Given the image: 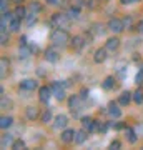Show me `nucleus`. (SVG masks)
I'll use <instances>...</instances> for the list:
<instances>
[{"label": "nucleus", "instance_id": "nucleus-39", "mask_svg": "<svg viewBox=\"0 0 143 150\" xmlns=\"http://www.w3.org/2000/svg\"><path fill=\"white\" fill-rule=\"evenodd\" d=\"M106 129H108L106 125H98V132H101V134H105V132H106Z\"/></svg>", "mask_w": 143, "mask_h": 150}, {"label": "nucleus", "instance_id": "nucleus-29", "mask_svg": "<svg viewBox=\"0 0 143 150\" xmlns=\"http://www.w3.org/2000/svg\"><path fill=\"white\" fill-rule=\"evenodd\" d=\"M27 25H28V27H32L33 23H35V22H37V17H35V13H30V15H27Z\"/></svg>", "mask_w": 143, "mask_h": 150}, {"label": "nucleus", "instance_id": "nucleus-22", "mask_svg": "<svg viewBox=\"0 0 143 150\" xmlns=\"http://www.w3.org/2000/svg\"><path fill=\"white\" fill-rule=\"evenodd\" d=\"M28 55H30V48H27L25 45H22L20 50H18V57H20V59H27Z\"/></svg>", "mask_w": 143, "mask_h": 150}, {"label": "nucleus", "instance_id": "nucleus-40", "mask_svg": "<svg viewBox=\"0 0 143 150\" xmlns=\"http://www.w3.org/2000/svg\"><path fill=\"white\" fill-rule=\"evenodd\" d=\"M80 97H82V98H87V97H88V90H85V88H83V90H82V95H80Z\"/></svg>", "mask_w": 143, "mask_h": 150}, {"label": "nucleus", "instance_id": "nucleus-5", "mask_svg": "<svg viewBox=\"0 0 143 150\" xmlns=\"http://www.w3.org/2000/svg\"><path fill=\"white\" fill-rule=\"evenodd\" d=\"M52 88H50V87H42V88H40V90H38V93H40V95H38V98H40V102H43V103H47L48 100H50V97H52Z\"/></svg>", "mask_w": 143, "mask_h": 150}, {"label": "nucleus", "instance_id": "nucleus-23", "mask_svg": "<svg viewBox=\"0 0 143 150\" xmlns=\"http://www.w3.org/2000/svg\"><path fill=\"white\" fill-rule=\"evenodd\" d=\"M25 7H22V5H18V7H17V8H15V12H13V13H15V17H18V18H23V17H27L25 15Z\"/></svg>", "mask_w": 143, "mask_h": 150}, {"label": "nucleus", "instance_id": "nucleus-6", "mask_svg": "<svg viewBox=\"0 0 143 150\" xmlns=\"http://www.w3.org/2000/svg\"><path fill=\"white\" fill-rule=\"evenodd\" d=\"M75 135H77V132H75L73 129H67V130L62 132V140H63L65 144H70V142L75 140Z\"/></svg>", "mask_w": 143, "mask_h": 150}, {"label": "nucleus", "instance_id": "nucleus-24", "mask_svg": "<svg viewBox=\"0 0 143 150\" xmlns=\"http://www.w3.org/2000/svg\"><path fill=\"white\" fill-rule=\"evenodd\" d=\"M133 100L137 103H142L143 102V92L142 90H137L135 93H133Z\"/></svg>", "mask_w": 143, "mask_h": 150}, {"label": "nucleus", "instance_id": "nucleus-35", "mask_svg": "<svg viewBox=\"0 0 143 150\" xmlns=\"http://www.w3.org/2000/svg\"><path fill=\"white\" fill-rule=\"evenodd\" d=\"M5 107H12V102L8 98H5V97H2V108H5Z\"/></svg>", "mask_w": 143, "mask_h": 150}, {"label": "nucleus", "instance_id": "nucleus-25", "mask_svg": "<svg viewBox=\"0 0 143 150\" xmlns=\"http://www.w3.org/2000/svg\"><path fill=\"white\" fill-rule=\"evenodd\" d=\"M50 120H52V112H50V110H45V112L42 113V122L43 123H48Z\"/></svg>", "mask_w": 143, "mask_h": 150}, {"label": "nucleus", "instance_id": "nucleus-34", "mask_svg": "<svg viewBox=\"0 0 143 150\" xmlns=\"http://www.w3.org/2000/svg\"><path fill=\"white\" fill-rule=\"evenodd\" d=\"M120 147H122V144H120L118 140H113V142L110 144V149H111V150H118Z\"/></svg>", "mask_w": 143, "mask_h": 150}, {"label": "nucleus", "instance_id": "nucleus-46", "mask_svg": "<svg viewBox=\"0 0 143 150\" xmlns=\"http://www.w3.org/2000/svg\"><path fill=\"white\" fill-rule=\"evenodd\" d=\"M48 4H57V0H47Z\"/></svg>", "mask_w": 143, "mask_h": 150}, {"label": "nucleus", "instance_id": "nucleus-13", "mask_svg": "<svg viewBox=\"0 0 143 150\" xmlns=\"http://www.w3.org/2000/svg\"><path fill=\"white\" fill-rule=\"evenodd\" d=\"M45 59L53 64V62H57V60H58V55H57V52H55L53 48H48L47 52H45Z\"/></svg>", "mask_w": 143, "mask_h": 150}, {"label": "nucleus", "instance_id": "nucleus-12", "mask_svg": "<svg viewBox=\"0 0 143 150\" xmlns=\"http://www.w3.org/2000/svg\"><path fill=\"white\" fill-rule=\"evenodd\" d=\"M105 59H106V48H98L95 52V62L97 64H101Z\"/></svg>", "mask_w": 143, "mask_h": 150}, {"label": "nucleus", "instance_id": "nucleus-7", "mask_svg": "<svg viewBox=\"0 0 143 150\" xmlns=\"http://www.w3.org/2000/svg\"><path fill=\"white\" fill-rule=\"evenodd\" d=\"M118 47H120V40H118L117 37H111V38H108V40H106V45H105L106 50H110V52H115Z\"/></svg>", "mask_w": 143, "mask_h": 150}, {"label": "nucleus", "instance_id": "nucleus-9", "mask_svg": "<svg viewBox=\"0 0 143 150\" xmlns=\"http://www.w3.org/2000/svg\"><path fill=\"white\" fill-rule=\"evenodd\" d=\"M20 88H23V90H33V88H37V82L32 80V79H27V80L20 82Z\"/></svg>", "mask_w": 143, "mask_h": 150}, {"label": "nucleus", "instance_id": "nucleus-27", "mask_svg": "<svg viewBox=\"0 0 143 150\" xmlns=\"http://www.w3.org/2000/svg\"><path fill=\"white\" fill-rule=\"evenodd\" d=\"M12 147L15 150H22V149H25V142H23V140H15V142L12 144Z\"/></svg>", "mask_w": 143, "mask_h": 150}, {"label": "nucleus", "instance_id": "nucleus-3", "mask_svg": "<svg viewBox=\"0 0 143 150\" xmlns=\"http://www.w3.org/2000/svg\"><path fill=\"white\" fill-rule=\"evenodd\" d=\"M123 28H125V23L120 18H110V22H108V30H111L113 33H120Z\"/></svg>", "mask_w": 143, "mask_h": 150}, {"label": "nucleus", "instance_id": "nucleus-20", "mask_svg": "<svg viewBox=\"0 0 143 150\" xmlns=\"http://www.w3.org/2000/svg\"><path fill=\"white\" fill-rule=\"evenodd\" d=\"M27 117L30 118V120H33V118L38 117V110L35 107H28L27 108Z\"/></svg>", "mask_w": 143, "mask_h": 150}, {"label": "nucleus", "instance_id": "nucleus-2", "mask_svg": "<svg viewBox=\"0 0 143 150\" xmlns=\"http://www.w3.org/2000/svg\"><path fill=\"white\" fill-rule=\"evenodd\" d=\"M52 20L58 28H68L70 27V15H65V13H55Z\"/></svg>", "mask_w": 143, "mask_h": 150}, {"label": "nucleus", "instance_id": "nucleus-14", "mask_svg": "<svg viewBox=\"0 0 143 150\" xmlns=\"http://www.w3.org/2000/svg\"><path fill=\"white\" fill-rule=\"evenodd\" d=\"M130 100H132V93L130 92H123L122 95H120V98H118V102L122 103V105H128Z\"/></svg>", "mask_w": 143, "mask_h": 150}, {"label": "nucleus", "instance_id": "nucleus-8", "mask_svg": "<svg viewBox=\"0 0 143 150\" xmlns=\"http://www.w3.org/2000/svg\"><path fill=\"white\" fill-rule=\"evenodd\" d=\"M70 108L72 110H80V107H82V97L80 95H73V97H70Z\"/></svg>", "mask_w": 143, "mask_h": 150}, {"label": "nucleus", "instance_id": "nucleus-4", "mask_svg": "<svg viewBox=\"0 0 143 150\" xmlns=\"http://www.w3.org/2000/svg\"><path fill=\"white\" fill-rule=\"evenodd\" d=\"M52 90H53V95L57 97L58 100H63L65 98V87H63V83L55 82V83L52 85Z\"/></svg>", "mask_w": 143, "mask_h": 150}, {"label": "nucleus", "instance_id": "nucleus-17", "mask_svg": "<svg viewBox=\"0 0 143 150\" xmlns=\"http://www.w3.org/2000/svg\"><path fill=\"white\" fill-rule=\"evenodd\" d=\"M12 122H13L12 117H2L0 118V127H2V129H8L12 125Z\"/></svg>", "mask_w": 143, "mask_h": 150}, {"label": "nucleus", "instance_id": "nucleus-31", "mask_svg": "<svg viewBox=\"0 0 143 150\" xmlns=\"http://www.w3.org/2000/svg\"><path fill=\"white\" fill-rule=\"evenodd\" d=\"M7 67H8V62H7L5 59H2V70H0V75H2V79H4V77H5Z\"/></svg>", "mask_w": 143, "mask_h": 150}, {"label": "nucleus", "instance_id": "nucleus-21", "mask_svg": "<svg viewBox=\"0 0 143 150\" xmlns=\"http://www.w3.org/2000/svg\"><path fill=\"white\" fill-rule=\"evenodd\" d=\"M10 144H13V142H12V135L10 134L2 135V149H5L7 145H10Z\"/></svg>", "mask_w": 143, "mask_h": 150}, {"label": "nucleus", "instance_id": "nucleus-16", "mask_svg": "<svg viewBox=\"0 0 143 150\" xmlns=\"http://www.w3.org/2000/svg\"><path fill=\"white\" fill-rule=\"evenodd\" d=\"M72 45H73L77 50H80V48L83 47V37H80V35L73 37V38H72Z\"/></svg>", "mask_w": 143, "mask_h": 150}, {"label": "nucleus", "instance_id": "nucleus-19", "mask_svg": "<svg viewBox=\"0 0 143 150\" xmlns=\"http://www.w3.org/2000/svg\"><path fill=\"white\" fill-rule=\"evenodd\" d=\"M85 139H87V132H85V130H78L77 135H75V142H77V144H83Z\"/></svg>", "mask_w": 143, "mask_h": 150}, {"label": "nucleus", "instance_id": "nucleus-36", "mask_svg": "<svg viewBox=\"0 0 143 150\" xmlns=\"http://www.w3.org/2000/svg\"><path fill=\"white\" fill-rule=\"evenodd\" d=\"M135 82L137 83H143V70H140L137 74V77H135Z\"/></svg>", "mask_w": 143, "mask_h": 150}, {"label": "nucleus", "instance_id": "nucleus-43", "mask_svg": "<svg viewBox=\"0 0 143 150\" xmlns=\"http://www.w3.org/2000/svg\"><path fill=\"white\" fill-rule=\"evenodd\" d=\"M123 23H125V25H130V23H132V20H130V18H125V20H123Z\"/></svg>", "mask_w": 143, "mask_h": 150}, {"label": "nucleus", "instance_id": "nucleus-32", "mask_svg": "<svg viewBox=\"0 0 143 150\" xmlns=\"http://www.w3.org/2000/svg\"><path fill=\"white\" fill-rule=\"evenodd\" d=\"M93 32L101 37V35H105V28L101 27V25H95V27H93Z\"/></svg>", "mask_w": 143, "mask_h": 150}, {"label": "nucleus", "instance_id": "nucleus-42", "mask_svg": "<svg viewBox=\"0 0 143 150\" xmlns=\"http://www.w3.org/2000/svg\"><path fill=\"white\" fill-rule=\"evenodd\" d=\"M25 43H27V37H22L20 38V45H25Z\"/></svg>", "mask_w": 143, "mask_h": 150}, {"label": "nucleus", "instance_id": "nucleus-15", "mask_svg": "<svg viewBox=\"0 0 143 150\" xmlns=\"http://www.w3.org/2000/svg\"><path fill=\"white\" fill-rule=\"evenodd\" d=\"M137 130L135 129H127V139H128V142L130 144H135L137 142Z\"/></svg>", "mask_w": 143, "mask_h": 150}, {"label": "nucleus", "instance_id": "nucleus-11", "mask_svg": "<svg viewBox=\"0 0 143 150\" xmlns=\"http://www.w3.org/2000/svg\"><path fill=\"white\" fill-rule=\"evenodd\" d=\"M108 115L113 118H118L122 115V110L117 107V103H110V107H108Z\"/></svg>", "mask_w": 143, "mask_h": 150}, {"label": "nucleus", "instance_id": "nucleus-28", "mask_svg": "<svg viewBox=\"0 0 143 150\" xmlns=\"http://www.w3.org/2000/svg\"><path fill=\"white\" fill-rule=\"evenodd\" d=\"M113 79H111V77H108V79H105V82H103V88H106V90H110L111 87L115 85V83H113Z\"/></svg>", "mask_w": 143, "mask_h": 150}, {"label": "nucleus", "instance_id": "nucleus-41", "mask_svg": "<svg viewBox=\"0 0 143 150\" xmlns=\"http://www.w3.org/2000/svg\"><path fill=\"white\" fill-rule=\"evenodd\" d=\"M123 4H135V2H140V0H122Z\"/></svg>", "mask_w": 143, "mask_h": 150}, {"label": "nucleus", "instance_id": "nucleus-18", "mask_svg": "<svg viewBox=\"0 0 143 150\" xmlns=\"http://www.w3.org/2000/svg\"><path fill=\"white\" fill-rule=\"evenodd\" d=\"M8 28H10L12 32H18V28H20V18H18V17H15V18L10 22Z\"/></svg>", "mask_w": 143, "mask_h": 150}, {"label": "nucleus", "instance_id": "nucleus-37", "mask_svg": "<svg viewBox=\"0 0 143 150\" xmlns=\"http://www.w3.org/2000/svg\"><path fill=\"white\" fill-rule=\"evenodd\" d=\"M7 7H8V2L7 0H0V8H2V12H7Z\"/></svg>", "mask_w": 143, "mask_h": 150}, {"label": "nucleus", "instance_id": "nucleus-33", "mask_svg": "<svg viewBox=\"0 0 143 150\" xmlns=\"http://www.w3.org/2000/svg\"><path fill=\"white\" fill-rule=\"evenodd\" d=\"M68 15H70V17H73V18H77V17L80 15V10H78V8H77V7H75V8H73V7H72V8H70V10H68Z\"/></svg>", "mask_w": 143, "mask_h": 150}, {"label": "nucleus", "instance_id": "nucleus-26", "mask_svg": "<svg viewBox=\"0 0 143 150\" xmlns=\"http://www.w3.org/2000/svg\"><path fill=\"white\" fill-rule=\"evenodd\" d=\"M42 10V7H40V4H37V2H33V4H30V12L32 13H35L37 15L38 12Z\"/></svg>", "mask_w": 143, "mask_h": 150}, {"label": "nucleus", "instance_id": "nucleus-45", "mask_svg": "<svg viewBox=\"0 0 143 150\" xmlns=\"http://www.w3.org/2000/svg\"><path fill=\"white\" fill-rule=\"evenodd\" d=\"M12 2H15V4H18V5H20V4L23 2V0H12Z\"/></svg>", "mask_w": 143, "mask_h": 150}, {"label": "nucleus", "instance_id": "nucleus-10", "mask_svg": "<svg viewBox=\"0 0 143 150\" xmlns=\"http://www.w3.org/2000/svg\"><path fill=\"white\" fill-rule=\"evenodd\" d=\"M67 122H68L67 115H57L55 117V129H65Z\"/></svg>", "mask_w": 143, "mask_h": 150}, {"label": "nucleus", "instance_id": "nucleus-38", "mask_svg": "<svg viewBox=\"0 0 143 150\" xmlns=\"http://www.w3.org/2000/svg\"><path fill=\"white\" fill-rule=\"evenodd\" d=\"M135 130H137V134L140 135V137H143V123L137 125V127H135Z\"/></svg>", "mask_w": 143, "mask_h": 150}, {"label": "nucleus", "instance_id": "nucleus-44", "mask_svg": "<svg viewBox=\"0 0 143 150\" xmlns=\"http://www.w3.org/2000/svg\"><path fill=\"white\" fill-rule=\"evenodd\" d=\"M138 30H140V32H143V22H140V23H138Z\"/></svg>", "mask_w": 143, "mask_h": 150}, {"label": "nucleus", "instance_id": "nucleus-1", "mask_svg": "<svg viewBox=\"0 0 143 150\" xmlns=\"http://www.w3.org/2000/svg\"><path fill=\"white\" fill-rule=\"evenodd\" d=\"M50 40L53 42V45H57V47H65L67 43L70 42V35L67 33L65 28H57V30H53L52 35H50Z\"/></svg>", "mask_w": 143, "mask_h": 150}, {"label": "nucleus", "instance_id": "nucleus-30", "mask_svg": "<svg viewBox=\"0 0 143 150\" xmlns=\"http://www.w3.org/2000/svg\"><path fill=\"white\" fill-rule=\"evenodd\" d=\"M0 43L2 45H7L8 43V37L5 35V30H0Z\"/></svg>", "mask_w": 143, "mask_h": 150}]
</instances>
